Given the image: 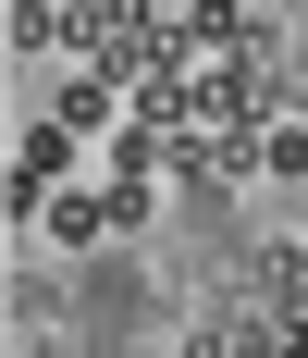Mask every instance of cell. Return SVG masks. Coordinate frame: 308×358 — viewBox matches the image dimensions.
<instances>
[{"mask_svg":"<svg viewBox=\"0 0 308 358\" xmlns=\"http://www.w3.org/2000/svg\"><path fill=\"white\" fill-rule=\"evenodd\" d=\"M74 148H87L74 124H25V136H13V185H0V198H13V222H37V210H50V185L74 173Z\"/></svg>","mask_w":308,"mask_h":358,"instance_id":"6da1fadb","label":"cell"},{"mask_svg":"<svg viewBox=\"0 0 308 358\" xmlns=\"http://www.w3.org/2000/svg\"><path fill=\"white\" fill-rule=\"evenodd\" d=\"M37 235H50V248H99V235H124V210H111V185H50Z\"/></svg>","mask_w":308,"mask_h":358,"instance_id":"7a4b0ae2","label":"cell"},{"mask_svg":"<svg viewBox=\"0 0 308 358\" xmlns=\"http://www.w3.org/2000/svg\"><path fill=\"white\" fill-rule=\"evenodd\" d=\"M124 74H62V99H50V124H74V136H124Z\"/></svg>","mask_w":308,"mask_h":358,"instance_id":"3957f363","label":"cell"},{"mask_svg":"<svg viewBox=\"0 0 308 358\" xmlns=\"http://www.w3.org/2000/svg\"><path fill=\"white\" fill-rule=\"evenodd\" d=\"M259 173H272V185L308 173V124H259Z\"/></svg>","mask_w":308,"mask_h":358,"instance_id":"277c9868","label":"cell"},{"mask_svg":"<svg viewBox=\"0 0 308 358\" xmlns=\"http://www.w3.org/2000/svg\"><path fill=\"white\" fill-rule=\"evenodd\" d=\"M136 13H148V25H173V13H185V0H136Z\"/></svg>","mask_w":308,"mask_h":358,"instance_id":"5b68a950","label":"cell"},{"mask_svg":"<svg viewBox=\"0 0 308 358\" xmlns=\"http://www.w3.org/2000/svg\"><path fill=\"white\" fill-rule=\"evenodd\" d=\"M272 358H308V322H296V334H284V346H272Z\"/></svg>","mask_w":308,"mask_h":358,"instance_id":"8992f818","label":"cell"},{"mask_svg":"<svg viewBox=\"0 0 308 358\" xmlns=\"http://www.w3.org/2000/svg\"><path fill=\"white\" fill-rule=\"evenodd\" d=\"M296 259H308V235H296Z\"/></svg>","mask_w":308,"mask_h":358,"instance_id":"52a82bcc","label":"cell"}]
</instances>
